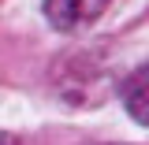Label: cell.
<instances>
[{
  "instance_id": "1",
  "label": "cell",
  "mask_w": 149,
  "mask_h": 145,
  "mask_svg": "<svg viewBox=\"0 0 149 145\" xmlns=\"http://www.w3.org/2000/svg\"><path fill=\"white\" fill-rule=\"evenodd\" d=\"M108 8H112V0H45V19L56 30L74 34V30L93 26Z\"/></svg>"
},
{
  "instance_id": "2",
  "label": "cell",
  "mask_w": 149,
  "mask_h": 145,
  "mask_svg": "<svg viewBox=\"0 0 149 145\" xmlns=\"http://www.w3.org/2000/svg\"><path fill=\"white\" fill-rule=\"evenodd\" d=\"M146 67H138V71L130 74L127 82H123V104H127V112H130V119L134 123H149V104H146Z\"/></svg>"
},
{
  "instance_id": "3",
  "label": "cell",
  "mask_w": 149,
  "mask_h": 145,
  "mask_svg": "<svg viewBox=\"0 0 149 145\" xmlns=\"http://www.w3.org/2000/svg\"><path fill=\"white\" fill-rule=\"evenodd\" d=\"M0 145H15V138H11V134H4V130H0Z\"/></svg>"
}]
</instances>
